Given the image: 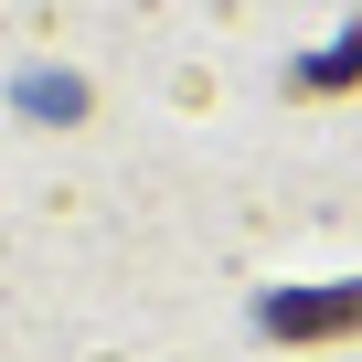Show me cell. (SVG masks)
<instances>
[{
	"label": "cell",
	"instance_id": "obj_2",
	"mask_svg": "<svg viewBox=\"0 0 362 362\" xmlns=\"http://www.w3.org/2000/svg\"><path fill=\"white\" fill-rule=\"evenodd\" d=\"M351 75H362V33H351V43H341V54H330V64H309V75H298V86H351Z\"/></svg>",
	"mask_w": 362,
	"mask_h": 362
},
{
	"label": "cell",
	"instance_id": "obj_1",
	"mask_svg": "<svg viewBox=\"0 0 362 362\" xmlns=\"http://www.w3.org/2000/svg\"><path fill=\"white\" fill-rule=\"evenodd\" d=\"M267 330H277V341H341V330H362V288H320V298H267Z\"/></svg>",
	"mask_w": 362,
	"mask_h": 362
}]
</instances>
